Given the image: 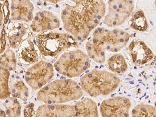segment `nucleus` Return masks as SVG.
<instances>
[{
  "label": "nucleus",
  "mask_w": 156,
  "mask_h": 117,
  "mask_svg": "<svg viewBox=\"0 0 156 117\" xmlns=\"http://www.w3.org/2000/svg\"><path fill=\"white\" fill-rule=\"evenodd\" d=\"M6 116L7 115H6L5 112L0 108V117H6Z\"/></svg>",
  "instance_id": "c85d7f7f"
},
{
  "label": "nucleus",
  "mask_w": 156,
  "mask_h": 117,
  "mask_svg": "<svg viewBox=\"0 0 156 117\" xmlns=\"http://www.w3.org/2000/svg\"><path fill=\"white\" fill-rule=\"evenodd\" d=\"M83 95L80 85L71 79L56 80L40 89L37 99L46 104H63L80 99Z\"/></svg>",
  "instance_id": "f03ea898"
},
{
  "label": "nucleus",
  "mask_w": 156,
  "mask_h": 117,
  "mask_svg": "<svg viewBox=\"0 0 156 117\" xmlns=\"http://www.w3.org/2000/svg\"><path fill=\"white\" fill-rule=\"evenodd\" d=\"M76 115L75 105L61 104L41 105L36 112V117H74Z\"/></svg>",
  "instance_id": "ddd939ff"
},
{
  "label": "nucleus",
  "mask_w": 156,
  "mask_h": 117,
  "mask_svg": "<svg viewBox=\"0 0 156 117\" xmlns=\"http://www.w3.org/2000/svg\"><path fill=\"white\" fill-rule=\"evenodd\" d=\"M107 66L108 68L115 74L124 73L128 69L125 58L119 53L115 54L108 59Z\"/></svg>",
  "instance_id": "a211bd4d"
},
{
  "label": "nucleus",
  "mask_w": 156,
  "mask_h": 117,
  "mask_svg": "<svg viewBox=\"0 0 156 117\" xmlns=\"http://www.w3.org/2000/svg\"><path fill=\"white\" fill-rule=\"evenodd\" d=\"M34 103H30L25 107L23 110V115L25 117H33L35 115V112L34 109Z\"/></svg>",
  "instance_id": "a878e982"
},
{
  "label": "nucleus",
  "mask_w": 156,
  "mask_h": 117,
  "mask_svg": "<svg viewBox=\"0 0 156 117\" xmlns=\"http://www.w3.org/2000/svg\"><path fill=\"white\" fill-rule=\"evenodd\" d=\"M60 25L59 20L53 12L42 11L36 13L30 28L34 33L43 34L58 28Z\"/></svg>",
  "instance_id": "9d476101"
},
{
  "label": "nucleus",
  "mask_w": 156,
  "mask_h": 117,
  "mask_svg": "<svg viewBox=\"0 0 156 117\" xmlns=\"http://www.w3.org/2000/svg\"><path fill=\"white\" fill-rule=\"evenodd\" d=\"M129 51L132 62L136 66L144 65L151 62L154 57V54L143 41L134 40L130 43Z\"/></svg>",
  "instance_id": "4468645a"
},
{
  "label": "nucleus",
  "mask_w": 156,
  "mask_h": 117,
  "mask_svg": "<svg viewBox=\"0 0 156 117\" xmlns=\"http://www.w3.org/2000/svg\"><path fill=\"white\" fill-rule=\"evenodd\" d=\"M30 30L26 23L20 21H14L9 23L6 29V38L9 46L16 49L28 37Z\"/></svg>",
  "instance_id": "f8f14e48"
},
{
  "label": "nucleus",
  "mask_w": 156,
  "mask_h": 117,
  "mask_svg": "<svg viewBox=\"0 0 156 117\" xmlns=\"http://www.w3.org/2000/svg\"><path fill=\"white\" fill-rule=\"evenodd\" d=\"M90 67L89 57L80 50L68 51L61 55L54 68L57 73L67 78L80 76Z\"/></svg>",
  "instance_id": "39448f33"
},
{
  "label": "nucleus",
  "mask_w": 156,
  "mask_h": 117,
  "mask_svg": "<svg viewBox=\"0 0 156 117\" xmlns=\"http://www.w3.org/2000/svg\"><path fill=\"white\" fill-rule=\"evenodd\" d=\"M0 65L8 69L9 71L16 70L17 59L13 50L7 48L0 55Z\"/></svg>",
  "instance_id": "4be33fe9"
},
{
  "label": "nucleus",
  "mask_w": 156,
  "mask_h": 117,
  "mask_svg": "<svg viewBox=\"0 0 156 117\" xmlns=\"http://www.w3.org/2000/svg\"><path fill=\"white\" fill-rule=\"evenodd\" d=\"M6 43L5 26H4L0 34V55L5 51Z\"/></svg>",
  "instance_id": "393cba45"
},
{
  "label": "nucleus",
  "mask_w": 156,
  "mask_h": 117,
  "mask_svg": "<svg viewBox=\"0 0 156 117\" xmlns=\"http://www.w3.org/2000/svg\"><path fill=\"white\" fill-rule=\"evenodd\" d=\"M11 94L12 97L26 101L29 96V89L22 80H17L11 84Z\"/></svg>",
  "instance_id": "412c9836"
},
{
  "label": "nucleus",
  "mask_w": 156,
  "mask_h": 117,
  "mask_svg": "<svg viewBox=\"0 0 156 117\" xmlns=\"http://www.w3.org/2000/svg\"><path fill=\"white\" fill-rule=\"evenodd\" d=\"M45 2H48L50 3L57 4L59 2H62L63 0H43Z\"/></svg>",
  "instance_id": "cd10ccee"
},
{
  "label": "nucleus",
  "mask_w": 156,
  "mask_h": 117,
  "mask_svg": "<svg viewBox=\"0 0 156 117\" xmlns=\"http://www.w3.org/2000/svg\"><path fill=\"white\" fill-rule=\"evenodd\" d=\"M9 77L10 71L0 65V99L5 100L11 96Z\"/></svg>",
  "instance_id": "aec40b11"
},
{
  "label": "nucleus",
  "mask_w": 156,
  "mask_h": 117,
  "mask_svg": "<svg viewBox=\"0 0 156 117\" xmlns=\"http://www.w3.org/2000/svg\"><path fill=\"white\" fill-rule=\"evenodd\" d=\"M18 50L19 58L26 64H34L37 62L39 55L33 42L27 39L20 45Z\"/></svg>",
  "instance_id": "2eb2a0df"
},
{
  "label": "nucleus",
  "mask_w": 156,
  "mask_h": 117,
  "mask_svg": "<svg viewBox=\"0 0 156 117\" xmlns=\"http://www.w3.org/2000/svg\"><path fill=\"white\" fill-rule=\"evenodd\" d=\"M39 51L44 57L55 58L70 48L79 46L75 37L69 34L50 32L38 34L36 38Z\"/></svg>",
  "instance_id": "20e7f679"
},
{
  "label": "nucleus",
  "mask_w": 156,
  "mask_h": 117,
  "mask_svg": "<svg viewBox=\"0 0 156 117\" xmlns=\"http://www.w3.org/2000/svg\"><path fill=\"white\" fill-rule=\"evenodd\" d=\"M131 115L134 117H156V107L151 105L140 104L133 108Z\"/></svg>",
  "instance_id": "b1692460"
},
{
  "label": "nucleus",
  "mask_w": 156,
  "mask_h": 117,
  "mask_svg": "<svg viewBox=\"0 0 156 117\" xmlns=\"http://www.w3.org/2000/svg\"><path fill=\"white\" fill-rule=\"evenodd\" d=\"M76 117H98L97 104L93 100L85 98L75 104Z\"/></svg>",
  "instance_id": "dca6fc26"
},
{
  "label": "nucleus",
  "mask_w": 156,
  "mask_h": 117,
  "mask_svg": "<svg viewBox=\"0 0 156 117\" xmlns=\"http://www.w3.org/2000/svg\"><path fill=\"white\" fill-rule=\"evenodd\" d=\"M85 49L89 58L98 64H103L106 59V51L96 41L92 39L86 43Z\"/></svg>",
  "instance_id": "f3484780"
},
{
  "label": "nucleus",
  "mask_w": 156,
  "mask_h": 117,
  "mask_svg": "<svg viewBox=\"0 0 156 117\" xmlns=\"http://www.w3.org/2000/svg\"><path fill=\"white\" fill-rule=\"evenodd\" d=\"M71 1L75 5L62 10L61 19L66 32L82 42L105 16L106 4L104 0Z\"/></svg>",
  "instance_id": "f257e3e1"
},
{
  "label": "nucleus",
  "mask_w": 156,
  "mask_h": 117,
  "mask_svg": "<svg viewBox=\"0 0 156 117\" xmlns=\"http://www.w3.org/2000/svg\"><path fill=\"white\" fill-rule=\"evenodd\" d=\"M120 83V79L115 74L98 69H93L80 79L82 90L94 98L114 92Z\"/></svg>",
  "instance_id": "7ed1b4c3"
},
{
  "label": "nucleus",
  "mask_w": 156,
  "mask_h": 117,
  "mask_svg": "<svg viewBox=\"0 0 156 117\" xmlns=\"http://www.w3.org/2000/svg\"><path fill=\"white\" fill-rule=\"evenodd\" d=\"M5 0H0V28L2 26L4 21V5Z\"/></svg>",
  "instance_id": "bb28decb"
},
{
  "label": "nucleus",
  "mask_w": 156,
  "mask_h": 117,
  "mask_svg": "<svg viewBox=\"0 0 156 117\" xmlns=\"http://www.w3.org/2000/svg\"><path fill=\"white\" fill-rule=\"evenodd\" d=\"M129 24L132 29L140 32H146L149 28L147 18L142 10L136 11L133 14Z\"/></svg>",
  "instance_id": "6ab92c4d"
},
{
  "label": "nucleus",
  "mask_w": 156,
  "mask_h": 117,
  "mask_svg": "<svg viewBox=\"0 0 156 117\" xmlns=\"http://www.w3.org/2000/svg\"><path fill=\"white\" fill-rule=\"evenodd\" d=\"M108 14L103 23L109 28L122 25L131 16L134 8L133 0H109Z\"/></svg>",
  "instance_id": "6e6552de"
},
{
  "label": "nucleus",
  "mask_w": 156,
  "mask_h": 117,
  "mask_svg": "<svg viewBox=\"0 0 156 117\" xmlns=\"http://www.w3.org/2000/svg\"><path fill=\"white\" fill-rule=\"evenodd\" d=\"M54 75V66L50 62L40 61L29 68L25 73V80L32 90L41 89L48 83Z\"/></svg>",
  "instance_id": "0eeeda50"
},
{
  "label": "nucleus",
  "mask_w": 156,
  "mask_h": 117,
  "mask_svg": "<svg viewBox=\"0 0 156 117\" xmlns=\"http://www.w3.org/2000/svg\"><path fill=\"white\" fill-rule=\"evenodd\" d=\"M5 100L3 105L7 116L20 117L21 115V106L17 98L9 96Z\"/></svg>",
  "instance_id": "5701e85b"
},
{
  "label": "nucleus",
  "mask_w": 156,
  "mask_h": 117,
  "mask_svg": "<svg viewBox=\"0 0 156 117\" xmlns=\"http://www.w3.org/2000/svg\"><path fill=\"white\" fill-rule=\"evenodd\" d=\"M131 102L129 98L117 96L106 99L101 103L100 112L102 117H127Z\"/></svg>",
  "instance_id": "1a4fd4ad"
},
{
  "label": "nucleus",
  "mask_w": 156,
  "mask_h": 117,
  "mask_svg": "<svg viewBox=\"0 0 156 117\" xmlns=\"http://www.w3.org/2000/svg\"><path fill=\"white\" fill-rule=\"evenodd\" d=\"M34 6L30 0H11V20L28 23L34 18Z\"/></svg>",
  "instance_id": "9b49d317"
},
{
  "label": "nucleus",
  "mask_w": 156,
  "mask_h": 117,
  "mask_svg": "<svg viewBox=\"0 0 156 117\" xmlns=\"http://www.w3.org/2000/svg\"><path fill=\"white\" fill-rule=\"evenodd\" d=\"M92 37L106 51L117 53L126 46L130 36L124 30L119 29L109 30L101 27L94 30Z\"/></svg>",
  "instance_id": "423d86ee"
}]
</instances>
